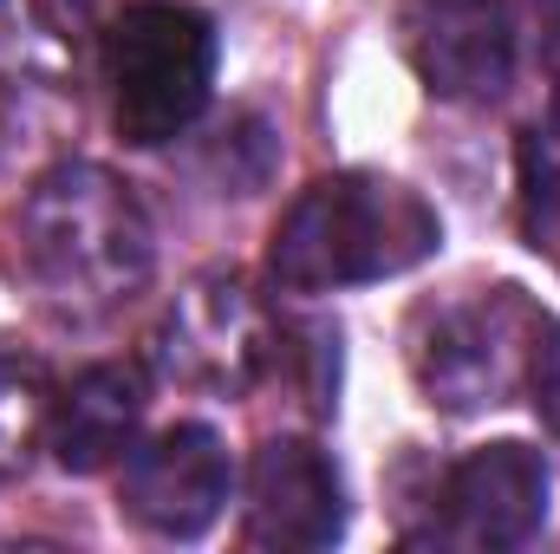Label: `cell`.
<instances>
[{"instance_id":"cell-1","label":"cell","mask_w":560,"mask_h":554,"mask_svg":"<svg viewBox=\"0 0 560 554\" xmlns=\"http://www.w3.org/2000/svg\"><path fill=\"white\" fill-rule=\"evenodd\" d=\"M156 268L150 216L105 163L46 170L7 222V275L59 326H92L138 300Z\"/></svg>"},{"instance_id":"cell-2","label":"cell","mask_w":560,"mask_h":554,"mask_svg":"<svg viewBox=\"0 0 560 554\" xmlns=\"http://www.w3.org/2000/svg\"><path fill=\"white\" fill-rule=\"evenodd\" d=\"M436 242L443 222L418 189L372 170H339L293 196L268 249V275L287 293H339L418 268L436 255Z\"/></svg>"},{"instance_id":"cell-3","label":"cell","mask_w":560,"mask_h":554,"mask_svg":"<svg viewBox=\"0 0 560 554\" xmlns=\"http://www.w3.org/2000/svg\"><path fill=\"white\" fill-rule=\"evenodd\" d=\"M105 79H112V118L125 143L183 138L215 85V26L209 13L183 0H138L105 33Z\"/></svg>"},{"instance_id":"cell-4","label":"cell","mask_w":560,"mask_h":554,"mask_svg":"<svg viewBox=\"0 0 560 554\" xmlns=\"http://www.w3.org/2000/svg\"><path fill=\"white\" fill-rule=\"evenodd\" d=\"M535 333H541V313L515 287H489L476 300H456V307L430 313L418 346H411L423 399L456 417L502 405L515 392V379L528 372Z\"/></svg>"},{"instance_id":"cell-5","label":"cell","mask_w":560,"mask_h":554,"mask_svg":"<svg viewBox=\"0 0 560 554\" xmlns=\"http://www.w3.org/2000/svg\"><path fill=\"white\" fill-rule=\"evenodd\" d=\"M150 359L163 379L189 385V392H215V399H242L255 392V379L268 372L275 359V326H268V307L248 293L242 275H202L189 280L156 339H150Z\"/></svg>"},{"instance_id":"cell-6","label":"cell","mask_w":560,"mask_h":554,"mask_svg":"<svg viewBox=\"0 0 560 554\" xmlns=\"http://www.w3.org/2000/svg\"><path fill=\"white\" fill-rule=\"evenodd\" d=\"M398 46L423 85L456 105H489L515 79L509 0H398Z\"/></svg>"},{"instance_id":"cell-7","label":"cell","mask_w":560,"mask_h":554,"mask_svg":"<svg viewBox=\"0 0 560 554\" xmlns=\"http://www.w3.org/2000/svg\"><path fill=\"white\" fill-rule=\"evenodd\" d=\"M229 450L209 424H170L150 443L125 450V476H118V509L163 535V542H189L202 535L222 503H229Z\"/></svg>"},{"instance_id":"cell-8","label":"cell","mask_w":560,"mask_h":554,"mask_svg":"<svg viewBox=\"0 0 560 554\" xmlns=\"http://www.w3.org/2000/svg\"><path fill=\"white\" fill-rule=\"evenodd\" d=\"M548 522V463L535 443H482L443 476V516L430 522V542L456 549H528Z\"/></svg>"},{"instance_id":"cell-9","label":"cell","mask_w":560,"mask_h":554,"mask_svg":"<svg viewBox=\"0 0 560 554\" xmlns=\"http://www.w3.org/2000/svg\"><path fill=\"white\" fill-rule=\"evenodd\" d=\"M346 535V483L306 437H268L248 463V542L313 554Z\"/></svg>"},{"instance_id":"cell-10","label":"cell","mask_w":560,"mask_h":554,"mask_svg":"<svg viewBox=\"0 0 560 554\" xmlns=\"http://www.w3.org/2000/svg\"><path fill=\"white\" fill-rule=\"evenodd\" d=\"M143 424V372L138 366H92L52 405V457L79 476L118 463L138 443Z\"/></svg>"},{"instance_id":"cell-11","label":"cell","mask_w":560,"mask_h":554,"mask_svg":"<svg viewBox=\"0 0 560 554\" xmlns=\"http://www.w3.org/2000/svg\"><path fill=\"white\" fill-rule=\"evenodd\" d=\"M79 0H0V79L66 92L79 79Z\"/></svg>"},{"instance_id":"cell-12","label":"cell","mask_w":560,"mask_h":554,"mask_svg":"<svg viewBox=\"0 0 560 554\" xmlns=\"http://www.w3.org/2000/svg\"><path fill=\"white\" fill-rule=\"evenodd\" d=\"M52 424V392L33 359H0V489L33 463L39 430Z\"/></svg>"},{"instance_id":"cell-13","label":"cell","mask_w":560,"mask_h":554,"mask_svg":"<svg viewBox=\"0 0 560 554\" xmlns=\"http://www.w3.org/2000/svg\"><path fill=\"white\" fill-rule=\"evenodd\" d=\"M522 229L560 262V131H522Z\"/></svg>"},{"instance_id":"cell-14","label":"cell","mask_w":560,"mask_h":554,"mask_svg":"<svg viewBox=\"0 0 560 554\" xmlns=\"http://www.w3.org/2000/svg\"><path fill=\"white\" fill-rule=\"evenodd\" d=\"M528 392H535L541 424L560 437V320H541V333H535V353H528Z\"/></svg>"},{"instance_id":"cell-15","label":"cell","mask_w":560,"mask_h":554,"mask_svg":"<svg viewBox=\"0 0 560 554\" xmlns=\"http://www.w3.org/2000/svg\"><path fill=\"white\" fill-rule=\"evenodd\" d=\"M528 7H535V20L555 33V46H560V0H528Z\"/></svg>"},{"instance_id":"cell-16","label":"cell","mask_w":560,"mask_h":554,"mask_svg":"<svg viewBox=\"0 0 560 554\" xmlns=\"http://www.w3.org/2000/svg\"><path fill=\"white\" fill-rule=\"evenodd\" d=\"M548 125L560 131V46H555V118H548Z\"/></svg>"}]
</instances>
